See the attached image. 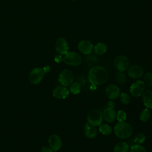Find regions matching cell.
<instances>
[{"instance_id":"cell-3","label":"cell","mask_w":152,"mask_h":152,"mask_svg":"<svg viewBox=\"0 0 152 152\" xmlns=\"http://www.w3.org/2000/svg\"><path fill=\"white\" fill-rule=\"evenodd\" d=\"M87 122L94 126H99L103 122L102 112L97 109L91 110L87 116Z\"/></svg>"},{"instance_id":"cell-27","label":"cell","mask_w":152,"mask_h":152,"mask_svg":"<svg viewBox=\"0 0 152 152\" xmlns=\"http://www.w3.org/2000/svg\"><path fill=\"white\" fill-rule=\"evenodd\" d=\"M143 81L145 85L152 88V72H147L143 77Z\"/></svg>"},{"instance_id":"cell-32","label":"cell","mask_w":152,"mask_h":152,"mask_svg":"<svg viewBox=\"0 0 152 152\" xmlns=\"http://www.w3.org/2000/svg\"><path fill=\"white\" fill-rule=\"evenodd\" d=\"M115 106V103L113 101H112V100H110L109 101L107 102V107H110V108H113L114 109V107Z\"/></svg>"},{"instance_id":"cell-8","label":"cell","mask_w":152,"mask_h":152,"mask_svg":"<svg viewBox=\"0 0 152 152\" xmlns=\"http://www.w3.org/2000/svg\"><path fill=\"white\" fill-rule=\"evenodd\" d=\"M45 72L43 68H34L29 74L28 79L30 82L33 84H39L45 75Z\"/></svg>"},{"instance_id":"cell-13","label":"cell","mask_w":152,"mask_h":152,"mask_svg":"<svg viewBox=\"0 0 152 152\" xmlns=\"http://www.w3.org/2000/svg\"><path fill=\"white\" fill-rule=\"evenodd\" d=\"M69 90L66 88V87L63 86H59L56 87L53 91L52 94L54 97L58 99H64L68 97L69 94Z\"/></svg>"},{"instance_id":"cell-21","label":"cell","mask_w":152,"mask_h":152,"mask_svg":"<svg viewBox=\"0 0 152 152\" xmlns=\"http://www.w3.org/2000/svg\"><path fill=\"white\" fill-rule=\"evenodd\" d=\"M115 81L118 84L124 85L126 81V75L123 72H118L115 74Z\"/></svg>"},{"instance_id":"cell-4","label":"cell","mask_w":152,"mask_h":152,"mask_svg":"<svg viewBox=\"0 0 152 152\" xmlns=\"http://www.w3.org/2000/svg\"><path fill=\"white\" fill-rule=\"evenodd\" d=\"M65 64L71 66H78L82 62L81 56L75 52H68L63 57Z\"/></svg>"},{"instance_id":"cell-1","label":"cell","mask_w":152,"mask_h":152,"mask_svg":"<svg viewBox=\"0 0 152 152\" xmlns=\"http://www.w3.org/2000/svg\"><path fill=\"white\" fill-rule=\"evenodd\" d=\"M87 79L92 85L104 84L108 80L107 71L102 66H93L88 71Z\"/></svg>"},{"instance_id":"cell-28","label":"cell","mask_w":152,"mask_h":152,"mask_svg":"<svg viewBox=\"0 0 152 152\" xmlns=\"http://www.w3.org/2000/svg\"><path fill=\"white\" fill-rule=\"evenodd\" d=\"M146 140V136L144 133L140 132L137 134L135 137H134V141L135 144H142L143 142H145Z\"/></svg>"},{"instance_id":"cell-12","label":"cell","mask_w":152,"mask_h":152,"mask_svg":"<svg viewBox=\"0 0 152 152\" xmlns=\"http://www.w3.org/2000/svg\"><path fill=\"white\" fill-rule=\"evenodd\" d=\"M93 45L91 42L87 40H81L78 44V49L84 55H88L91 53L93 50Z\"/></svg>"},{"instance_id":"cell-7","label":"cell","mask_w":152,"mask_h":152,"mask_svg":"<svg viewBox=\"0 0 152 152\" xmlns=\"http://www.w3.org/2000/svg\"><path fill=\"white\" fill-rule=\"evenodd\" d=\"M114 66L117 71L124 72L129 66V61L126 56L119 55L115 59Z\"/></svg>"},{"instance_id":"cell-22","label":"cell","mask_w":152,"mask_h":152,"mask_svg":"<svg viewBox=\"0 0 152 152\" xmlns=\"http://www.w3.org/2000/svg\"><path fill=\"white\" fill-rule=\"evenodd\" d=\"M97 61H98V58L97 56L94 54H92L91 53L88 55H87L85 58V62L86 64L89 66H91L96 64Z\"/></svg>"},{"instance_id":"cell-29","label":"cell","mask_w":152,"mask_h":152,"mask_svg":"<svg viewBox=\"0 0 152 152\" xmlns=\"http://www.w3.org/2000/svg\"><path fill=\"white\" fill-rule=\"evenodd\" d=\"M116 119L118 122L125 121L126 119V113L124 110H119L116 113Z\"/></svg>"},{"instance_id":"cell-11","label":"cell","mask_w":152,"mask_h":152,"mask_svg":"<svg viewBox=\"0 0 152 152\" xmlns=\"http://www.w3.org/2000/svg\"><path fill=\"white\" fill-rule=\"evenodd\" d=\"M55 48L56 52L61 55L66 54L68 52L69 49L68 43L63 37H59L57 39L55 43Z\"/></svg>"},{"instance_id":"cell-5","label":"cell","mask_w":152,"mask_h":152,"mask_svg":"<svg viewBox=\"0 0 152 152\" xmlns=\"http://www.w3.org/2000/svg\"><path fill=\"white\" fill-rule=\"evenodd\" d=\"M74 74L69 69H63L58 77V81L61 86L68 87L74 81Z\"/></svg>"},{"instance_id":"cell-10","label":"cell","mask_w":152,"mask_h":152,"mask_svg":"<svg viewBox=\"0 0 152 152\" xmlns=\"http://www.w3.org/2000/svg\"><path fill=\"white\" fill-rule=\"evenodd\" d=\"M128 76L132 79H139L144 75V69L138 65H132L128 67Z\"/></svg>"},{"instance_id":"cell-23","label":"cell","mask_w":152,"mask_h":152,"mask_svg":"<svg viewBox=\"0 0 152 152\" xmlns=\"http://www.w3.org/2000/svg\"><path fill=\"white\" fill-rule=\"evenodd\" d=\"M151 117V113L149 110V109L145 108L140 113V119L144 122H147Z\"/></svg>"},{"instance_id":"cell-31","label":"cell","mask_w":152,"mask_h":152,"mask_svg":"<svg viewBox=\"0 0 152 152\" xmlns=\"http://www.w3.org/2000/svg\"><path fill=\"white\" fill-rule=\"evenodd\" d=\"M40 152H53V151L50 147L43 146L42 147Z\"/></svg>"},{"instance_id":"cell-19","label":"cell","mask_w":152,"mask_h":152,"mask_svg":"<svg viewBox=\"0 0 152 152\" xmlns=\"http://www.w3.org/2000/svg\"><path fill=\"white\" fill-rule=\"evenodd\" d=\"M107 48V46L105 43L99 42L94 46V47L93 48V50L96 55H101L104 54L106 52Z\"/></svg>"},{"instance_id":"cell-30","label":"cell","mask_w":152,"mask_h":152,"mask_svg":"<svg viewBox=\"0 0 152 152\" xmlns=\"http://www.w3.org/2000/svg\"><path fill=\"white\" fill-rule=\"evenodd\" d=\"M87 80L84 75H80L77 76V77L76 78L75 81L80 83L81 86H84L86 84H87Z\"/></svg>"},{"instance_id":"cell-9","label":"cell","mask_w":152,"mask_h":152,"mask_svg":"<svg viewBox=\"0 0 152 152\" xmlns=\"http://www.w3.org/2000/svg\"><path fill=\"white\" fill-rule=\"evenodd\" d=\"M105 94L110 100H115L119 98L121 94L119 87L114 84H110L106 86L105 88Z\"/></svg>"},{"instance_id":"cell-15","label":"cell","mask_w":152,"mask_h":152,"mask_svg":"<svg viewBox=\"0 0 152 152\" xmlns=\"http://www.w3.org/2000/svg\"><path fill=\"white\" fill-rule=\"evenodd\" d=\"M103 118L108 123L113 122L116 118V112L113 108L106 107L103 111Z\"/></svg>"},{"instance_id":"cell-2","label":"cell","mask_w":152,"mask_h":152,"mask_svg":"<svg viewBox=\"0 0 152 152\" xmlns=\"http://www.w3.org/2000/svg\"><path fill=\"white\" fill-rule=\"evenodd\" d=\"M113 131L116 137L120 139H126L132 135L133 128L132 126L126 122H118L114 126Z\"/></svg>"},{"instance_id":"cell-24","label":"cell","mask_w":152,"mask_h":152,"mask_svg":"<svg viewBox=\"0 0 152 152\" xmlns=\"http://www.w3.org/2000/svg\"><path fill=\"white\" fill-rule=\"evenodd\" d=\"M69 87V91L73 94H78L81 91V86L78 82L72 83L70 86Z\"/></svg>"},{"instance_id":"cell-34","label":"cell","mask_w":152,"mask_h":152,"mask_svg":"<svg viewBox=\"0 0 152 152\" xmlns=\"http://www.w3.org/2000/svg\"><path fill=\"white\" fill-rule=\"evenodd\" d=\"M43 69L45 73H46V72H48L50 71V67L49 66H46L43 68Z\"/></svg>"},{"instance_id":"cell-18","label":"cell","mask_w":152,"mask_h":152,"mask_svg":"<svg viewBox=\"0 0 152 152\" xmlns=\"http://www.w3.org/2000/svg\"><path fill=\"white\" fill-rule=\"evenodd\" d=\"M129 148V145L126 142L121 141L115 145L113 151L114 152H128Z\"/></svg>"},{"instance_id":"cell-17","label":"cell","mask_w":152,"mask_h":152,"mask_svg":"<svg viewBox=\"0 0 152 152\" xmlns=\"http://www.w3.org/2000/svg\"><path fill=\"white\" fill-rule=\"evenodd\" d=\"M141 96L144 105L148 109H152V91L144 90Z\"/></svg>"},{"instance_id":"cell-25","label":"cell","mask_w":152,"mask_h":152,"mask_svg":"<svg viewBox=\"0 0 152 152\" xmlns=\"http://www.w3.org/2000/svg\"><path fill=\"white\" fill-rule=\"evenodd\" d=\"M129 152H147L145 148L141 144H135L129 148Z\"/></svg>"},{"instance_id":"cell-14","label":"cell","mask_w":152,"mask_h":152,"mask_svg":"<svg viewBox=\"0 0 152 152\" xmlns=\"http://www.w3.org/2000/svg\"><path fill=\"white\" fill-rule=\"evenodd\" d=\"M49 147L53 151H58L62 145V141L61 137L56 134H52L49 138Z\"/></svg>"},{"instance_id":"cell-6","label":"cell","mask_w":152,"mask_h":152,"mask_svg":"<svg viewBox=\"0 0 152 152\" xmlns=\"http://www.w3.org/2000/svg\"><path fill=\"white\" fill-rule=\"evenodd\" d=\"M145 85L142 80H136L130 86L129 92L133 97H138L142 95L145 90Z\"/></svg>"},{"instance_id":"cell-33","label":"cell","mask_w":152,"mask_h":152,"mask_svg":"<svg viewBox=\"0 0 152 152\" xmlns=\"http://www.w3.org/2000/svg\"><path fill=\"white\" fill-rule=\"evenodd\" d=\"M62 61H63V58L61 56V55H56L55 57V61L56 62H61Z\"/></svg>"},{"instance_id":"cell-20","label":"cell","mask_w":152,"mask_h":152,"mask_svg":"<svg viewBox=\"0 0 152 152\" xmlns=\"http://www.w3.org/2000/svg\"><path fill=\"white\" fill-rule=\"evenodd\" d=\"M99 130L100 132V133L104 135H109L112 132V127L107 124H102L99 126Z\"/></svg>"},{"instance_id":"cell-26","label":"cell","mask_w":152,"mask_h":152,"mask_svg":"<svg viewBox=\"0 0 152 152\" xmlns=\"http://www.w3.org/2000/svg\"><path fill=\"white\" fill-rule=\"evenodd\" d=\"M119 97L120 99V100H121V103L122 104H129L131 102V100L130 96L128 93H125V92L121 93L120 94Z\"/></svg>"},{"instance_id":"cell-35","label":"cell","mask_w":152,"mask_h":152,"mask_svg":"<svg viewBox=\"0 0 152 152\" xmlns=\"http://www.w3.org/2000/svg\"><path fill=\"white\" fill-rule=\"evenodd\" d=\"M70 1H75V0H70Z\"/></svg>"},{"instance_id":"cell-16","label":"cell","mask_w":152,"mask_h":152,"mask_svg":"<svg viewBox=\"0 0 152 152\" xmlns=\"http://www.w3.org/2000/svg\"><path fill=\"white\" fill-rule=\"evenodd\" d=\"M85 136L90 139L94 138L97 135V129L96 126H93L89 123L87 122L84 127Z\"/></svg>"}]
</instances>
